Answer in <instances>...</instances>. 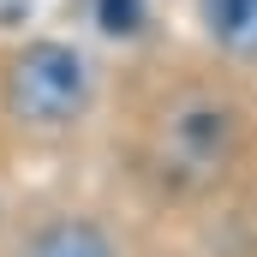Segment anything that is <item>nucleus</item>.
<instances>
[{
    "label": "nucleus",
    "mask_w": 257,
    "mask_h": 257,
    "mask_svg": "<svg viewBox=\"0 0 257 257\" xmlns=\"http://www.w3.org/2000/svg\"><path fill=\"white\" fill-rule=\"evenodd\" d=\"M90 96H96V72L84 60V48H72V42L42 36L6 66V108H12V120L36 132H60L84 120Z\"/></svg>",
    "instance_id": "f257e3e1"
},
{
    "label": "nucleus",
    "mask_w": 257,
    "mask_h": 257,
    "mask_svg": "<svg viewBox=\"0 0 257 257\" xmlns=\"http://www.w3.org/2000/svg\"><path fill=\"white\" fill-rule=\"evenodd\" d=\"M227 150H233V114L215 108V102H186V108L168 114V126H162V162H168L174 180H186V186L215 180L221 162H227Z\"/></svg>",
    "instance_id": "f03ea898"
},
{
    "label": "nucleus",
    "mask_w": 257,
    "mask_h": 257,
    "mask_svg": "<svg viewBox=\"0 0 257 257\" xmlns=\"http://www.w3.org/2000/svg\"><path fill=\"white\" fill-rule=\"evenodd\" d=\"M197 24L227 60H257V0H197Z\"/></svg>",
    "instance_id": "7ed1b4c3"
},
{
    "label": "nucleus",
    "mask_w": 257,
    "mask_h": 257,
    "mask_svg": "<svg viewBox=\"0 0 257 257\" xmlns=\"http://www.w3.org/2000/svg\"><path fill=\"white\" fill-rule=\"evenodd\" d=\"M24 257H114V245L96 221H48L24 245Z\"/></svg>",
    "instance_id": "20e7f679"
},
{
    "label": "nucleus",
    "mask_w": 257,
    "mask_h": 257,
    "mask_svg": "<svg viewBox=\"0 0 257 257\" xmlns=\"http://www.w3.org/2000/svg\"><path fill=\"white\" fill-rule=\"evenodd\" d=\"M90 18H96L102 36L132 42V36H144V24H150V0H90Z\"/></svg>",
    "instance_id": "39448f33"
}]
</instances>
